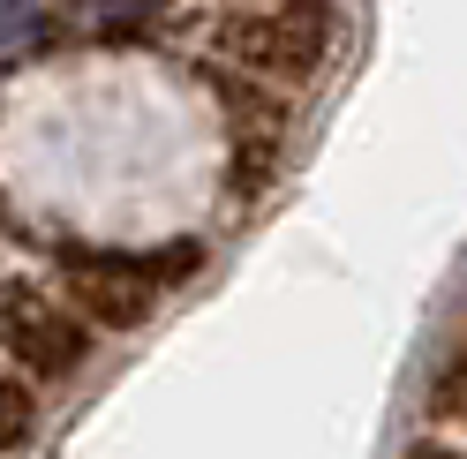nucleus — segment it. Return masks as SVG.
Returning <instances> with one entry per match:
<instances>
[{"instance_id":"obj_1","label":"nucleus","mask_w":467,"mask_h":459,"mask_svg":"<svg viewBox=\"0 0 467 459\" xmlns=\"http://www.w3.org/2000/svg\"><path fill=\"white\" fill-rule=\"evenodd\" d=\"M212 53L226 68H242L256 83H317L339 46V15L317 8V0H295V8H226L212 31Z\"/></svg>"},{"instance_id":"obj_2","label":"nucleus","mask_w":467,"mask_h":459,"mask_svg":"<svg viewBox=\"0 0 467 459\" xmlns=\"http://www.w3.org/2000/svg\"><path fill=\"white\" fill-rule=\"evenodd\" d=\"M0 354H8V369L31 377V384H68L76 369L99 354V332L83 324L68 301L8 294V301H0Z\"/></svg>"},{"instance_id":"obj_3","label":"nucleus","mask_w":467,"mask_h":459,"mask_svg":"<svg viewBox=\"0 0 467 459\" xmlns=\"http://www.w3.org/2000/svg\"><path fill=\"white\" fill-rule=\"evenodd\" d=\"M61 301L91 332H136L159 301L151 256H113V249H76L61 264Z\"/></svg>"},{"instance_id":"obj_4","label":"nucleus","mask_w":467,"mask_h":459,"mask_svg":"<svg viewBox=\"0 0 467 459\" xmlns=\"http://www.w3.org/2000/svg\"><path fill=\"white\" fill-rule=\"evenodd\" d=\"M38 437V384L0 369V452H23Z\"/></svg>"},{"instance_id":"obj_5","label":"nucleus","mask_w":467,"mask_h":459,"mask_svg":"<svg viewBox=\"0 0 467 459\" xmlns=\"http://www.w3.org/2000/svg\"><path fill=\"white\" fill-rule=\"evenodd\" d=\"M212 83H219V106H226V113H234L242 128H249V121L279 128V98H272V91H265L256 76H242V68H226V76H219V68H212Z\"/></svg>"},{"instance_id":"obj_6","label":"nucleus","mask_w":467,"mask_h":459,"mask_svg":"<svg viewBox=\"0 0 467 459\" xmlns=\"http://www.w3.org/2000/svg\"><path fill=\"white\" fill-rule=\"evenodd\" d=\"M430 422L437 429H467V354H452L430 377Z\"/></svg>"},{"instance_id":"obj_7","label":"nucleus","mask_w":467,"mask_h":459,"mask_svg":"<svg viewBox=\"0 0 467 459\" xmlns=\"http://www.w3.org/2000/svg\"><path fill=\"white\" fill-rule=\"evenodd\" d=\"M76 15L91 31H129V23H159L166 0H76Z\"/></svg>"},{"instance_id":"obj_8","label":"nucleus","mask_w":467,"mask_h":459,"mask_svg":"<svg viewBox=\"0 0 467 459\" xmlns=\"http://www.w3.org/2000/svg\"><path fill=\"white\" fill-rule=\"evenodd\" d=\"M38 31V0H0V38H23Z\"/></svg>"},{"instance_id":"obj_9","label":"nucleus","mask_w":467,"mask_h":459,"mask_svg":"<svg viewBox=\"0 0 467 459\" xmlns=\"http://www.w3.org/2000/svg\"><path fill=\"white\" fill-rule=\"evenodd\" d=\"M407 459H467V452H460V444H445V437H422Z\"/></svg>"},{"instance_id":"obj_10","label":"nucleus","mask_w":467,"mask_h":459,"mask_svg":"<svg viewBox=\"0 0 467 459\" xmlns=\"http://www.w3.org/2000/svg\"><path fill=\"white\" fill-rule=\"evenodd\" d=\"M234 8H295V0H234Z\"/></svg>"}]
</instances>
